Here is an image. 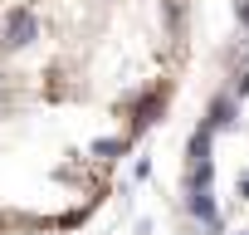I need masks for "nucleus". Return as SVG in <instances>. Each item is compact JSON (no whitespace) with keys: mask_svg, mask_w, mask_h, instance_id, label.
<instances>
[{"mask_svg":"<svg viewBox=\"0 0 249 235\" xmlns=\"http://www.w3.org/2000/svg\"><path fill=\"white\" fill-rule=\"evenodd\" d=\"M181 0H39L0 39V108L137 142L176 93Z\"/></svg>","mask_w":249,"mask_h":235,"instance_id":"nucleus-1","label":"nucleus"},{"mask_svg":"<svg viewBox=\"0 0 249 235\" xmlns=\"http://www.w3.org/2000/svg\"><path fill=\"white\" fill-rule=\"evenodd\" d=\"M132 142L0 108V235H64L93 220Z\"/></svg>","mask_w":249,"mask_h":235,"instance_id":"nucleus-2","label":"nucleus"},{"mask_svg":"<svg viewBox=\"0 0 249 235\" xmlns=\"http://www.w3.org/2000/svg\"><path fill=\"white\" fill-rule=\"evenodd\" d=\"M35 5H39V0H0V39H5V35H10Z\"/></svg>","mask_w":249,"mask_h":235,"instance_id":"nucleus-3","label":"nucleus"}]
</instances>
